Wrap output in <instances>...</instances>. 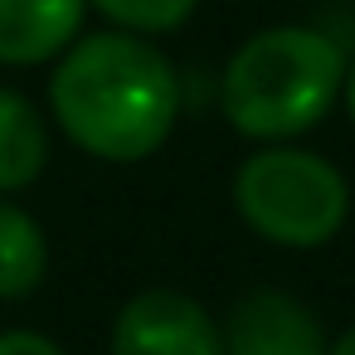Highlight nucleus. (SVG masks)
Masks as SVG:
<instances>
[{
  "mask_svg": "<svg viewBox=\"0 0 355 355\" xmlns=\"http://www.w3.org/2000/svg\"><path fill=\"white\" fill-rule=\"evenodd\" d=\"M49 117L107 166L151 161L180 117V73L156 40L83 30L49 73Z\"/></svg>",
  "mask_w": 355,
  "mask_h": 355,
  "instance_id": "f257e3e1",
  "label": "nucleus"
},
{
  "mask_svg": "<svg viewBox=\"0 0 355 355\" xmlns=\"http://www.w3.org/2000/svg\"><path fill=\"white\" fill-rule=\"evenodd\" d=\"M345 49L316 25H268L248 35L219 73V112L248 141H297L340 103Z\"/></svg>",
  "mask_w": 355,
  "mask_h": 355,
  "instance_id": "f03ea898",
  "label": "nucleus"
},
{
  "mask_svg": "<svg viewBox=\"0 0 355 355\" xmlns=\"http://www.w3.org/2000/svg\"><path fill=\"white\" fill-rule=\"evenodd\" d=\"M234 214L272 248H326L350 219V180L345 171L306 146L272 141L258 146L229 185Z\"/></svg>",
  "mask_w": 355,
  "mask_h": 355,
  "instance_id": "7ed1b4c3",
  "label": "nucleus"
},
{
  "mask_svg": "<svg viewBox=\"0 0 355 355\" xmlns=\"http://www.w3.org/2000/svg\"><path fill=\"white\" fill-rule=\"evenodd\" d=\"M107 355H224V336L190 292L141 287L117 306Z\"/></svg>",
  "mask_w": 355,
  "mask_h": 355,
  "instance_id": "20e7f679",
  "label": "nucleus"
},
{
  "mask_svg": "<svg viewBox=\"0 0 355 355\" xmlns=\"http://www.w3.org/2000/svg\"><path fill=\"white\" fill-rule=\"evenodd\" d=\"M219 336H224V355H326L331 345L321 316L282 287L243 292L224 311Z\"/></svg>",
  "mask_w": 355,
  "mask_h": 355,
  "instance_id": "39448f33",
  "label": "nucleus"
},
{
  "mask_svg": "<svg viewBox=\"0 0 355 355\" xmlns=\"http://www.w3.org/2000/svg\"><path fill=\"white\" fill-rule=\"evenodd\" d=\"M88 20V0H0V69L54 64Z\"/></svg>",
  "mask_w": 355,
  "mask_h": 355,
  "instance_id": "423d86ee",
  "label": "nucleus"
},
{
  "mask_svg": "<svg viewBox=\"0 0 355 355\" xmlns=\"http://www.w3.org/2000/svg\"><path fill=\"white\" fill-rule=\"evenodd\" d=\"M49 171V122L20 93L0 83V195H20Z\"/></svg>",
  "mask_w": 355,
  "mask_h": 355,
  "instance_id": "0eeeda50",
  "label": "nucleus"
},
{
  "mask_svg": "<svg viewBox=\"0 0 355 355\" xmlns=\"http://www.w3.org/2000/svg\"><path fill=\"white\" fill-rule=\"evenodd\" d=\"M49 277V239L40 219L0 195V302H20Z\"/></svg>",
  "mask_w": 355,
  "mask_h": 355,
  "instance_id": "6e6552de",
  "label": "nucleus"
},
{
  "mask_svg": "<svg viewBox=\"0 0 355 355\" xmlns=\"http://www.w3.org/2000/svg\"><path fill=\"white\" fill-rule=\"evenodd\" d=\"M200 0H88V10H98L112 30L122 35H141V40H161L175 35Z\"/></svg>",
  "mask_w": 355,
  "mask_h": 355,
  "instance_id": "1a4fd4ad",
  "label": "nucleus"
},
{
  "mask_svg": "<svg viewBox=\"0 0 355 355\" xmlns=\"http://www.w3.org/2000/svg\"><path fill=\"white\" fill-rule=\"evenodd\" d=\"M0 355H69V350L54 336H44V331L10 326V331H0Z\"/></svg>",
  "mask_w": 355,
  "mask_h": 355,
  "instance_id": "9d476101",
  "label": "nucleus"
},
{
  "mask_svg": "<svg viewBox=\"0 0 355 355\" xmlns=\"http://www.w3.org/2000/svg\"><path fill=\"white\" fill-rule=\"evenodd\" d=\"M326 355H355V321L340 331V336H331V345H326Z\"/></svg>",
  "mask_w": 355,
  "mask_h": 355,
  "instance_id": "9b49d317",
  "label": "nucleus"
},
{
  "mask_svg": "<svg viewBox=\"0 0 355 355\" xmlns=\"http://www.w3.org/2000/svg\"><path fill=\"white\" fill-rule=\"evenodd\" d=\"M340 103H345V112H350V127H355V59L345 64V83H340Z\"/></svg>",
  "mask_w": 355,
  "mask_h": 355,
  "instance_id": "f8f14e48",
  "label": "nucleus"
}]
</instances>
